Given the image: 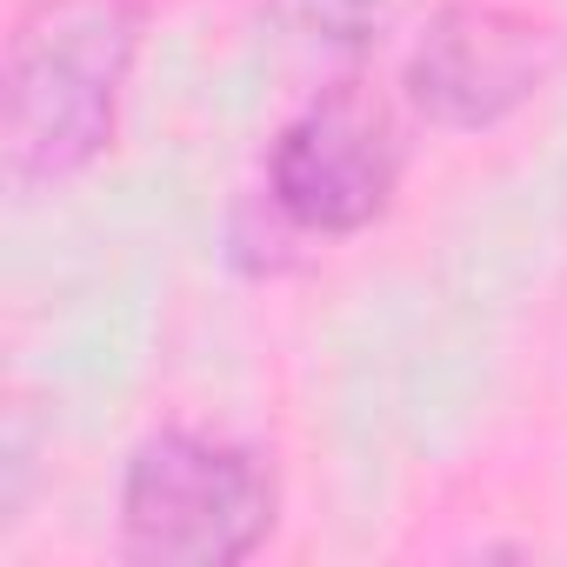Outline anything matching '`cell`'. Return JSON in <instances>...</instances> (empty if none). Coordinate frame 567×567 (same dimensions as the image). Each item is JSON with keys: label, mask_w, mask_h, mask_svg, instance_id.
I'll use <instances>...</instances> for the list:
<instances>
[{"label": "cell", "mask_w": 567, "mask_h": 567, "mask_svg": "<svg viewBox=\"0 0 567 567\" xmlns=\"http://www.w3.org/2000/svg\"><path fill=\"white\" fill-rule=\"evenodd\" d=\"M274 14L295 34L321 41V48L361 54L374 41V28H381V0H274Z\"/></svg>", "instance_id": "cell-5"}, {"label": "cell", "mask_w": 567, "mask_h": 567, "mask_svg": "<svg viewBox=\"0 0 567 567\" xmlns=\"http://www.w3.org/2000/svg\"><path fill=\"white\" fill-rule=\"evenodd\" d=\"M547 28L501 8H447L408 61V94L441 127H494L547 81Z\"/></svg>", "instance_id": "cell-4"}, {"label": "cell", "mask_w": 567, "mask_h": 567, "mask_svg": "<svg viewBox=\"0 0 567 567\" xmlns=\"http://www.w3.org/2000/svg\"><path fill=\"white\" fill-rule=\"evenodd\" d=\"M134 48L127 0H41L21 14L8 48V174L21 187L68 181L114 141Z\"/></svg>", "instance_id": "cell-1"}, {"label": "cell", "mask_w": 567, "mask_h": 567, "mask_svg": "<svg viewBox=\"0 0 567 567\" xmlns=\"http://www.w3.org/2000/svg\"><path fill=\"white\" fill-rule=\"evenodd\" d=\"M401 174V147L388 114L361 87H334L315 101L274 147V207L308 234H354L368 227Z\"/></svg>", "instance_id": "cell-3"}, {"label": "cell", "mask_w": 567, "mask_h": 567, "mask_svg": "<svg viewBox=\"0 0 567 567\" xmlns=\"http://www.w3.org/2000/svg\"><path fill=\"white\" fill-rule=\"evenodd\" d=\"M274 527V474L207 434H154L127 461L121 534L134 560L227 567L247 560Z\"/></svg>", "instance_id": "cell-2"}]
</instances>
